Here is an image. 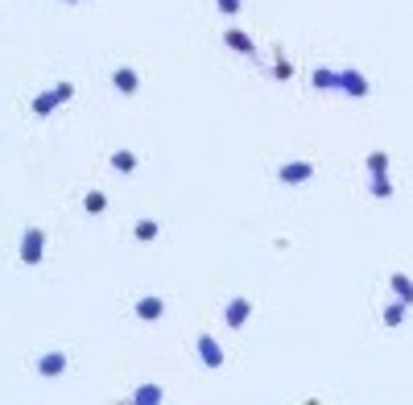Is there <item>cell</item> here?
<instances>
[{
    "label": "cell",
    "mask_w": 413,
    "mask_h": 405,
    "mask_svg": "<svg viewBox=\"0 0 413 405\" xmlns=\"http://www.w3.org/2000/svg\"><path fill=\"white\" fill-rule=\"evenodd\" d=\"M42 257H46V232L42 227H25L21 232V261L25 265H42Z\"/></svg>",
    "instance_id": "obj_1"
},
{
    "label": "cell",
    "mask_w": 413,
    "mask_h": 405,
    "mask_svg": "<svg viewBox=\"0 0 413 405\" xmlns=\"http://www.w3.org/2000/svg\"><path fill=\"white\" fill-rule=\"evenodd\" d=\"M66 348H50V352H42L38 360H34V368H38V376H46V381H54V376H62L66 372Z\"/></svg>",
    "instance_id": "obj_2"
},
{
    "label": "cell",
    "mask_w": 413,
    "mask_h": 405,
    "mask_svg": "<svg viewBox=\"0 0 413 405\" xmlns=\"http://www.w3.org/2000/svg\"><path fill=\"white\" fill-rule=\"evenodd\" d=\"M194 352H198V364H203V368H224V360H228L215 335H198V339H194Z\"/></svg>",
    "instance_id": "obj_3"
},
{
    "label": "cell",
    "mask_w": 413,
    "mask_h": 405,
    "mask_svg": "<svg viewBox=\"0 0 413 405\" xmlns=\"http://www.w3.org/2000/svg\"><path fill=\"white\" fill-rule=\"evenodd\" d=\"M310 178H314V162H285L277 170V182H285V186H302Z\"/></svg>",
    "instance_id": "obj_4"
},
{
    "label": "cell",
    "mask_w": 413,
    "mask_h": 405,
    "mask_svg": "<svg viewBox=\"0 0 413 405\" xmlns=\"http://www.w3.org/2000/svg\"><path fill=\"white\" fill-rule=\"evenodd\" d=\"M137 318L140 322H157V318L166 315V298H157V294H145V298H137Z\"/></svg>",
    "instance_id": "obj_5"
},
{
    "label": "cell",
    "mask_w": 413,
    "mask_h": 405,
    "mask_svg": "<svg viewBox=\"0 0 413 405\" xmlns=\"http://www.w3.org/2000/svg\"><path fill=\"white\" fill-rule=\"evenodd\" d=\"M248 318H252V302H248V298H231L228 306H224V322H228L231 331H236V327H244Z\"/></svg>",
    "instance_id": "obj_6"
},
{
    "label": "cell",
    "mask_w": 413,
    "mask_h": 405,
    "mask_svg": "<svg viewBox=\"0 0 413 405\" xmlns=\"http://www.w3.org/2000/svg\"><path fill=\"white\" fill-rule=\"evenodd\" d=\"M112 87L120 91V95H137L140 91V75L133 71V66H116V71H112Z\"/></svg>",
    "instance_id": "obj_7"
},
{
    "label": "cell",
    "mask_w": 413,
    "mask_h": 405,
    "mask_svg": "<svg viewBox=\"0 0 413 405\" xmlns=\"http://www.w3.org/2000/svg\"><path fill=\"white\" fill-rule=\"evenodd\" d=\"M339 91L352 95V99H364L372 87H368V79L360 75V71H343V75H339Z\"/></svg>",
    "instance_id": "obj_8"
},
{
    "label": "cell",
    "mask_w": 413,
    "mask_h": 405,
    "mask_svg": "<svg viewBox=\"0 0 413 405\" xmlns=\"http://www.w3.org/2000/svg\"><path fill=\"white\" fill-rule=\"evenodd\" d=\"M224 45H231L236 54H244V58H252V62H256V42H252L244 29H228V34H224Z\"/></svg>",
    "instance_id": "obj_9"
},
{
    "label": "cell",
    "mask_w": 413,
    "mask_h": 405,
    "mask_svg": "<svg viewBox=\"0 0 413 405\" xmlns=\"http://www.w3.org/2000/svg\"><path fill=\"white\" fill-rule=\"evenodd\" d=\"M108 166H112L116 174H137L140 157H137V153H133V149H116V153L108 157Z\"/></svg>",
    "instance_id": "obj_10"
},
{
    "label": "cell",
    "mask_w": 413,
    "mask_h": 405,
    "mask_svg": "<svg viewBox=\"0 0 413 405\" xmlns=\"http://www.w3.org/2000/svg\"><path fill=\"white\" fill-rule=\"evenodd\" d=\"M58 104H62V99H58V95H54V87H50V91H42V95H34V104H29V112L46 120V116H54V108H58Z\"/></svg>",
    "instance_id": "obj_11"
},
{
    "label": "cell",
    "mask_w": 413,
    "mask_h": 405,
    "mask_svg": "<svg viewBox=\"0 0 413 405\" xmlns=\"http://www.w3.org/2000/svg\"><path fill=\"white\" fill-rule=\"evenodd\" d=\"M339 75H343V71H331V66H319V71L310 75V83H314V91H339Z\"/></svg>",
    "instance_id": "obj_12"
},
{
    "label": "cell",
    "mask_w": 413,
    "mask_h": 405,
    "mask_svg": "<svg viewBox=\"0 0 413 405\" xmlns=\"http://www.w3.org/2000/svg\"><path fill=\"white\" fill-rule=\"evenodd\" d=\"M157 232H161L157 220H137V224H133V240H137V244H153V240H157Z\"/></svg>",
    "instance_id": "obj_13"
},
{
    "label": "cell",
    "mask_w": 413,
    "mask_h": 405,
    "mask_svg": "<svg viewBox=\"0 0 413 405\" xmlns=\"http://www.w3.org/2000/svg\"><path fill=\"white\" fill-rule=\"evenodd\" d=\"M380 318H384V327H401V322L410 318V302H401V298H397V302H389Z\"/></svg>",
    "instance_id": "obj_14"
},
{
    "label": "cell",
    "mask_w": 413,
    "mask_h": 405,
    "mask_svg": "<svg viewBox=\"0 0 413 405\" xmlns=\"http://www.w3.org/2000/svg\"><path fill=\"white\" fill-rule=\"evenodd\" d=\"M83 211H87V215H103V211H108V194H103V190H87V194H83Z\"/></svg>",
    "instance_id": "obj_15"
},
{
    "label": "cell",
    "mask_w": 413,
    "mask_h": 405,
    "mask_svg": "<svg viewBox=\"0 0 413 405\" xmlns=\"http://www.w3.org/2000/svg\"><path fill=\"white\" fill-rule=\"evenodd\" d=\"M389 285H393V294H397L401 302H410V306H413V281L405 277V273H393V277H389Z\"/></svg>",
    "instance_id": "obj_16"
},
{
    "label": "cell",
    "mask_w": 413,
    "mask_h": 405,
    "mask_svg": "<svg viewBox=\"0 0 413 405\" xmlns=\"http://www.w3.org/2000/svg\"><path fill=\"white\" fill-rule=\"evenodd\" d=\"M368 194H372V199H393V182H389V174H372Z\"/></svg>",
    "instance_id": "obj_17"
},
{
    "label": "cell",
    "mask_w": 413,
    "mask_h": 405,
    "mask_svg": "<svg viewBox=\"0 0 413 405\" xmlns=\"http://www.w3.org/2000/svg\"><path fill=\"white\" fill-rule=\"evenodd\" d=\"M368 174H389V153L384 149H376V153H368Z\"/></svg>",
    "instance_id": "obj_18"
},
{
    "label": "cell",
    "mask_w": 413,
    "mask_h": 405,
    "mask_svg": "<svg viewBox=\"0 0 413 405\" xmlns=\"http://www.w3.org/2000/svg\"><path fill=\"white\" fill-rule=\"evenodd\" d=\"M161 397H166V393H161L157 385H145V389H137V393H133V402H161Z\"/></svg>",
    "instance_id": "obj_19"
},
{
    "label": "cell",
    "mask_w": 413,
    "mask_h": 405,
    "mask_svg": "<svg viewBox=\"0 0 413 405\" xmlns=\"http://www.w3.org/2000/svg\"><path fill=\"white\" fill-rule=\"evenodd\" d=\"M215 8H219L224 17H236V13L244 8V0H215Z\"/></svg>",
    "instance_id": "obj_20"
},
{
    "label": "cell",
    "mask_w": 413,
    "mask_h": 405,
    "mask_svg": "<svg viewBox=\"0 0 413 405\" xmlns=\"http://www.w3.org/2000/svg\"><path fill=\"white\" fill-rule=\"evenodd\" d=\"M54 95H58L62 104H71V99H75V83H66V79H62V83H54Z\"/></svg>",
    "instance_id": "obj_21"
},
{
    "label": "cell",
    "mask_w": 413,
    "mask_h": 405,
    "mask_svg": "<svg viewBox=\"0 0 413 405\" xmlns=\"http://www.w3.org/2000/svg\"><path fill=\"white\" fill-rule=\"evenodd\" d=\"M294 71H289V62H285V54L277 50V66H273V79H289Z\"/></svg>",
    "instance_id": "obj_22"
},
{
    "label": "cell",
    "mask_w": 413,
    "mask_h": 405,
    "mask_svg": "<svg viewBox=\"0 0 413 405\" xmlns=\"http://www.w3.org/2000/svg\"><path fill=\"white\" fill-rule=\"evenodd\" d=\"M66 4H79V0H66Z\"/></svg>",
    "instance_id": "obj_23"
}]
</instances>
